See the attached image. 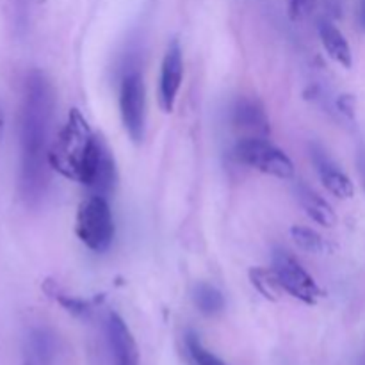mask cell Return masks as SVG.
<instances>
[{"label":"cell","instance_id":"obj_19","mask_svg":"<svg viewBox=\"0 0 365 365\" xmlns=\"http://www.w3.org/2000/svg\"><path fill=\"white\" fill-rule=\"evenodd\" d=\"M289 2V13L294 20L299 18H305L307 14H310L316 7V0H287Z\"/></svg>","mask_w":365,"mask_h":365},{"label":"cell","instance_id":"obj_9","mask_svg":"<svg viewBox=\"0 0 365 365\" xmlns=\"http://www.w3.org/2000/svg\"><path fill=\"white\" fill-rule=\"evenodd\" d=\"M310 159H312L314 166H316V171L319 175L323 185L331 195L341 200L353 198V195H355V185H353L351 178L328 155L327 150L321 148L319 145H312L310 146Z\"/></svg>","mask_w":365,"mask_h":365},{"label":"cell","instance_id":"obj_14","mask_svg":"<svg viewBox=\"0 0 365 365\" xmlns=\"http://www.w3.org/2000/svg\"><path fill=\"white\" fill-rule=\"evenodd\" d=\"M248 277L253 287L269 302H277L282 292H285L273 267H252Z\"/></svg>","mask_w":365,"mask_h":365},{"label":"cell","instance_id":"obj_1","mask_svg":"<svg viewBox=\"0 0 365 365\" xmlns=\"http://www.w3.org/2000/svg\"><path fill=\"white\" fill-rule=\"evenodd\" d=\"M56 91L43 71L25 77L20 109V191L27 203L36 205L45 196L50 175V130Z\"/></svg>","mask_w":365,"mask_h":365},{"label":"cell","instance_id":"obj_15","mask_svg":"<svg viewBox=\"0 0 365 365\" xmlns=\"http://www.w3.org/2000/svg\"><path fill=\"white\" fill-rule=\"evenodd\" d=\"M45 292L48 296H52L53 299H56L57 303H59L61 307H63L64 310H68L70 314H73V316L77 317H88L89 314L93 312V302H89V299H82V298H75V296H68L64 294V292L59 291V287H57L53 282H45Z\"/></svg>","mask_w":365,"mask_h":365},{"label":"cell","instance_id":"obj_3","mask_svg":"<svg viewBox=\"0 0 365 365\" xmlns=\"http://www.w3.org/2000/svg\"><path fill=\"white\" fill-rule=\"evenodd\" d=\"M75 234L82 245L95 253H103L114 241V217L106 196L89 195L82 200L75 217Z\"/></svg>","mask_w":365,"mask_h":365},{"label":"cell","instance_id":"obj_2","mask_svg":"<svg viewBox=\"0 0 365 365\" xmlns=\"http://www.w3.org/2000/svg\"><path fill=\"white\" fill-rule=\"evenodd\" d=\"M53 171L68 180L86 185L93 195L109 196L118 182V171L109 146L96 138L78 109H71L48 152Z\"/></svg>","mask_w":365,"mask_h":365},{"label":"cell","instance_id":"obj_10","mask_svg":"<svg viewBox=\"0 0 365 365\" xmlns=\"http://www.w3.org/2000/svg\"><path fill=\"white\" fill-rule=\"evenodd\" d=\"M107 341L114 356V365H139V348L130 328L118 314L107 317Z\"/></svg>","mask_w":365,"mask_h":365},{"label":"cell","instance_id":"obj_12","mask_svg":"<svg viewBox=\"0 0 365 365\" xmlns=\"http://www.w3.org/2000/svg\"><path fill=\"white\" fill-rule=\"evenodd\" d=\"M319 39L323 43V48L327 50L328 56L339 63L344 68L353 66V52L351 46H349L348 39L337 29V25H334L331 21L323 20L319 21Z\"/></svg>","mask_w":365,"mask_h":365},{"label":"cell","instance_id":"obj_18","mask_svg":"<svg viewBox=\"0 0 365 365\" xmlns=\"http://www.w3.org/2000/svg\"><path fill=\"white\" fill-rule=\"evenodd\" d=\"M31 344H32V351H34L36 359H38L39 362H48V359L53 353L52 335L46 334L45 330H36L34 334H32Z\"/></svg>","mask_w":365,"mask_h":365},{"label":"cell","instance_id":"obj_22","mask_svg":"<svg viewBox=\"0 0 365 365\" xmlns=\"http://www.w3.org/2000/svg\"><path fill=\"white\" fill-rule=\"evenodd\" d=\"M359 21H360V27L365 31V0H360V6H359Z\"/></svg>","mask_w":365,"mask_h":365},{"label":"cell","instance_id":"obj_6","mask_svg":"<svg viewBox=\"0 0 365 365\" xmlns=\"http://www.w3.org/2000/svg\"><path fill=\"white\" fill-rule=\"evenodd\" d=\"M273 269L287 294L299 299L305 305H316L323 298V291L314 280L312 274L285 250L277 248L273 252Z\"/></svg>","mask_w":365,"mask_h":365},{"label":"cell","instance_id":"obj_16","mask_svg":"<svg viewBox=\"0 0 365 365\" xmlns=\"http://www.w3.org/2000/svg\"><path fill=\"white\" fill-rule=\"evenodd\" d=\"M291 237L294 245L299 250L309 253H324L328 250V242L319 232L312 230L309 227H292L291 228Z\"/></svg>","mask_w":365,"mask_h":365},{"label":"cell","instance_id":"obj_8","mask_svg":"<svg viewBox=\"0 0 365 365\" xmlns=\"http://www.w3.org/2000/svg\"><path fill=\"white\" fill-rule=\"evenodd\" d=\"M232 125L242 138H267L269 135V120L266 109L257 98L241 96L234 102L230 113Z\"/></svg>","mask_w":365,"mask_h":365},{"label":"cell","instance_id":"obj_17","mask_svg":"<svg viewBox=\"0 0 365 365\" xmlns=\"http://www.w3.org/2000/svg\"><path fill=\"white\" fill-rule=\"evenodd\" d=\"M185 346H187L189 356H191L192 362L196 365H227L220 356L214 355L212 351H209V349L202 344L198 335L192 334V331H189V334L185 335Z\"/></svg>","mask_w":365,"mask_h":365},{"label":"cell","instance_id":"obj_24","mask_svg":"<svg viewBox=\"0 0 365 365\" xmlns=\"http://www.w3.org/2000/svg\"><path fill=\"white\" fill-rule=\"evenodd\" d=\"M24 365H34V364H32V362H25Z\"/></svg>","mask_w":365,"mask_h":365},{"label":"cell","instance_id":"obj_21","mask_svg":"<svg viewBox=\"0 0 365 365\" xmlns=\"http://www.w3.org/2000/svg\"><path fill=\"white\" fill-rule=\"evenodd\" d=\"M359 171H360V178H362V184L365 189V153L364 152L359 155Z\"/></svg>","mask_w":365,"mask_h":365},{"label":"cell","instance_id":"obj_23","mask_svg":"<svg viewBox=\"0 0 365 365\" xmlns=\"http://www.w3.org/2000/svg\"><path fill=\"white\" fill-rule=\"evenodd\" d=\"M4 107H2V102H0V134H2V130H4Z\"/></svg>","mask_w":365,"mask_h":365},{"label":"cell","instance_id":"obj_13","mask_svg":"<svg viewBox=\"0 0 365 365\" xmlns=\"http://www.w3.org/2000/svg\"><path fill=\"white\" fill-rule=\"evenodd\" d=\"M192 302H195L196 309L207 317L217 316L225 310V296L221 294L220 289L214 285L200 282L192 289Z\"/></svg>","mask_w":365,"mask_h":365},{"label":"cell","instance_id":"obj_11","mask_svg":"<svg viewBox=\"0 0 365 365\" xmlns=\"http://www.w3.org/2000/svg\"><path fill=\"white\" fill-rule=\"evenodd\" d=\"M296 198H298L299 205L305 210L307 216L312 221H316L317 225L334 227V225L337 223V214H335L334 207H331L323 196L317 195L314 189H310L309 185L299 182V184L296 185Z\"/></svg>","mask_w":365,"mask_h":365},{"label":"cell","instance_id":"obj_4","mask_svg":"<svg viewBox=\"0 0 365 365\" xmlns=\"http://www.w3.org/2000/svg\"><path fill=\"white\" fill-rule=\"evenodd\" d=\"M234 157L237 163L269 177L282 180L294 177V164L291 157L267 141V138H241L234 146Z\"/></svg>","mask_w":365,"mask_h":365},{"label":"cell","instance_id":"obj_7","mask_svg":"<svg viewBox=\"0 0 365 365\" xmlns=\"http://www.w3.org/2000/svg\"><path fill=\"white\" fill-rule=\"evenodd\" d=\"M182 78H184V53L178 39H171L166 53L160 64L159 77V107L163 113H171L177 103L178 91H180Z\"/></svg>","mask_w":365,"mask_h":365},{"label":"cell","instance_id":"obj_5","mask_svg":"<svg viewBox=\"0 0 365 365\" xmlns=\"http://www.w3.org/2000/svg\"><path fill=\"white\" fill-rule=\"evenodd\" d=\"M120 114L127 134L139 145L145 138L146 123V88L139 71H128L121 78Z\"/></svg>","mask_w":365,"mask_h":365},{"label":"cell","instance_id":"obj_20","mask_svg":"<svg viewBox=\"0 0 365 365\" xmlns=\"http://www.w3.org/2000/svg\"><path fill=\"white\" fill-rule=\"evenodd\" d=\"M339 107H341L344 114L353 116V114H355V98H353L351 95L341 96V100H339Z\"/></svg>","mask_w":365,"mask_h":365}]
</instances>
